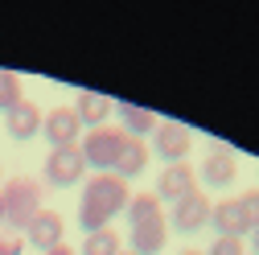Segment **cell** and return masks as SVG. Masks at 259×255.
<instances>
[{
  "label": "cell",
  "instance_id": "603a6c76",
  "mask_svg": "<svg viewBox=\"0 0 259 255\" xmlns=\"http://www.w3.org/2000/svg\"><path fill=\"white\" fill-rule=\"evenodd\" d=\"M46 255H74V247H66V243H62V247H54V251H46Z\"/></svg>",
  "mask_w": 259,
  "mask_h": 255
},
{
  "label": "cell",
  "instance_id": "277c9868",
  "mask_svg": "<svg viewBox=\"0 0 259 255\" xmlns=\"http://www.w3.org/2000/svg\"><path fill=\"white\" fill-rule=\"evenodd\" d=\"M210 210H214V202L206 198V189L198 185L193 194H185L181 202H173L165 218H169V227H173V231H181V235H198L206 222H210Z\"/></svg>",
  "mask_w": 259,
  "mask_h": 255
},
{
  "label": "cell",
  "instance_id": "9c48e42d",
  "mask_svg": "<svg viewBox=\"0 0 259 255\" xmlns=\"http://www.w3.org/2000/svg\"><path fill=\"white\" fill-rule=\"evenodd\" d=\"M193 189H198V173H193L185 161L181 165H165V169H160V177H156V189H152V194L160 198V202H181L185 194H193Z\"/></svg>",
  "mask_w": 259,
  "mask_h": 255
},
{
  "label": "cell",
  "instance_id": "7c38bea8",
  "mask_svg": "<svg viewBox=\"0 0 259 255\" xmlns=\"http://www.w3.org/2000/svg\"><path fill=\"white\" fill-rule=\"evenodd\" d=\"M62 235H66V222H62L58 210H41V214L25 227V239L33 243L37 251H54V247H62Z\"/></svg>",
  "mask_w": 259,
  "mask_h": 255
},
{
  "label": "cell",
  "instance_id": "d4e9b609",
  "mask_svg": "<svg viewBox=\"0 0 259 255\" xmlns=\"http://www.w3.org/2000/svg\"><path fill=\"white\" fill-rule=\"evenodd\" d=\"M181 255H206V251H193V247H189V251H181Z\"/></svg>",
  "mask_w": 259,
  "mask_h": 255
},
{
  "label": "cell",
  "instance_id": "9a60e30c",
  "mask_svg": "<svg viewBox=\"0 0 259 255\" xmlns=\"http://www.w3.org/2000/svg\"><path fill=\"white\" fill-rule=\"evenodd\" d=\"M115 111H119V119H123V132L127 136H136V140H144V136H152L156 132V115L148 111V107H140V103H115Z\"/></svg>",
  "mask_w": 259,
  "mask_h": 255
},
{
  "label": "cell",
  "instance_id": "5b68a950",
  "mask_svg": "<svg viewBox=\"0 0 259 255\" xmlns=\"http://www.w3.org/2000/svg\"><path fill=\"white\" fill-rule=\"evenodd\" d=\"M41 177H46V185H58V189H70V185H78V181L87 177V161H82L78 144H74V148H50Z\"/></svg>",
  "mask_w": 259,
  "mask_h": 255
},
{
  "label": "cell",
  "instance_id": "7402d4cb",
  "mask_svg": "<svg viewBox=\"0 0 259 255\" xmlns=\"http://www.w3.org/2000/svg\"><path fill=\"white\" fill-rule=\"evenodd\" d=\"M21 239H0V255H21Z\"/></svg>",
  "mask_w": 259,
  "mask_h": 255
},
{
  "label": "cell",
  "instance_id": "7a4b0ae2",
  "mask_svg": "<svg viewBox=\"0 0 259 255\" xmlns=\"http://www.w3.org/2000/svg\"><path fill=\"white\" fill-rule=\"evenodd\" d=\"M0 202H5V222L13 231H25L46 206H41V185L33 177H9L0 181Z\"/></svg>",
  "mask_w": 259,
  "mask_h": 255
},
{
  "label": "cell",
  "instance_id": "2e32d148",
  "mask_svg": "<svg viewBox=\"0 0 259 255\" xmlns=\"http://www.w3.org/2000/svg\"><path fill=\"white\" fill-rule=\"evenodd\" d=\"M144 165H148V144L132 136V140L123 144V152H119V161H115V169H111V173H115V177H123V181H132V177H140V173H144Z\"/></svg>",
  "mask_w": 259,
  "mask_h": 255
},
{
  "label": "cell",
  "instance_id": "484cf974",
  "mask_svg": "<svg viewBox=\"0 0 259 255\" xmlns=\"http://www.w3.org/2000/svg\"><path fill=\"white\" fill-rule=\"evenodd\" d=\"M0 222H5V202H0Z\"/></svg>",
  "mask_w": 259,
  "mask_h": 255
},
{
  "label": "cell",
  "instance_id": "30bf717a",
  "mask_svg": "<svg viewBox=\"0 0 259 255\" xmlns=\"http://www.w3.org/2000/svg\"><path fill=\"white\" fill-rule=\"evenodd\" d=\"M235 173H239L235 152L231 148H210L206 161H202V169H198V181L206 189H226V185H235Z\"/></svg>",
  "mask_w": 259,
  "mask_h": 255
},
{
  "label": "cell",
  "instance_id": "3957f363",
  "mask_svg": "<svg viewBox=\"0 0 259 255\" xmlns=\"http://www.w3.org/2000/svg\"><path fill=\"white\" fill-rule=\"evenodd\" d=\"M127 140H132V136H127L123 128H111V123H103V128H91V132L78 140V152H82L87 169H95V173H111Z\"/></svg>",
  "mask_w": 259,
  "mask_h": 255
},
{
  "label": "cell",
  "instance_id": "8992f818",
  "mask_svg": "<svg viewBox=\"0 0 259 255\" xmlns=\"http://www.w3.org/2000/svg\"><path fill=\"white\" fill-rule=\"evenodd\" d=\"M193 148V132L185 123H173V119H160L156 132H152V152L160 156L165 165H181Z\"/></svg>",
  "mask_w": 259,
  "mask_h": 255
},
{
  "label": "cell",
  "instance_id": "ba28073f",
  "mask_svg": "<svg viewBox=\"0 0 259 255\" xmlns=\"http://www.w3.org/2000/svg\"><path fill=\"white\" fill-rule=\"evenodd\" d=\"M169 243V218L156 214L148 222H136L132 231H127V251L132 255H160Z\"/></svg>",
  "mask_w": 259,
  "mask_h": 255
},
{
  "label": "cell",
  "instance_id": "6da1fadb",
  "mask_svg": "<svg viewBox=\"0 0 259 255\" xmlns=\"http://www.w3.org/2000/svg\"><path fill=\"white\" fill-rule=\"evenodd\" d=\"M127 202H132V189H127L123 177H115V173H95V177H87L82 202H78V227H82L87 235L107 231L111 218L127 210Z\"/></svg>",
  "mask_w": 259,
  "mask_h": 255
},
{
  "label": "cell",
  "instance_id": "e0dca14e",
  "mask_svg": "<svg viewBox=\"0 0 259 255\" xmlns=\"http://www.w3.org/2000/svg\"><path fill=\"white\" fill-rule=\"evenodd\" d=\"M127 222H148V218H156V214H165V206H160V198L156 194H148V189H140V194H132V202H127Z\"/></svg>",
  "mask_w": 259,
  "mask_h": 255
},
{
  "label": "cell",
  "instance_id": "d6986e66",
  "mask_svg": "<svg viewBox=\"0 0 259 255\" xmlns=\"http://www.w3.org/2000/svg\"><path fill=\"white\" fill-rule=\"evenodd\" d=\"M17 103H25V95H21V78L13 70H0V111H13Z\"/></svg>",
  "mask_w": 259,
  "mask_h": 255
},
{
  "label": "cell",
  "instance_id": "ffe728a7",
  "mask_svg": "<svg viewBox=\"0 0 259 255\" xmlns=\"http://www.w3.org/2000/svg\"><path fill=\"white\" fill-rule=\"evenodd\" d=\"M239 206H243L247 227L255 231V227H259V189H247V194H239Z\"/></svg>",
  "mask_w": 259,
  "mask_h": 255
},
{
  "label": "cell",
  "instance_id": "4316f807",
  "mask_svg": "<svg viewBox=\"0 0 259 255\" xmlns=\"http://www.w3.org/2000/svg\"><path fill=\"white\" fill-rule=\"evenodd\" d=\"M119 255H132V251H119Z\"/></svg>",
  "mask_w": 259,
  "mask_h": 255
},
{
  "label": "cell",
  "instance_id": "44dd1931",
  "mask_svg": "<svg viewBox=\"0 0 259 255\" xmlns=\"http://www.w3.org/2000/svg\"><path fill=\"white\" fill-rule=\"evenodd\" d=\"M206 255H247V251H243V239H214Z\"/></svg>",
  "mask_w": 259,
  "mask_h": 255
},
{
  "label": "cell",
  "instance_id": "cb8c5ba5",
  "mask_svg": "<svg viewBox=\"0 0 259 255\" xmlns=\"http://www.w3.org/2000/svg\"><path fill=\"white\" fill-rule=\"evenodd\" d=\"M251 255H259V227L251 231Z\"/></svg>",
  "mask_w": 259,
  "mask_h": 255
},
{
  "label": "cell",
  "instance_id": "8fae6325",
  "mask_svg": "<svg viewBox=\"0 0 259 255\" xmlns=\"http://www.w3.org/2000/svg\"><path fill=\"white\" fill-rule=\"evenodd\" d=\"M210 227L218 231V239H247V235H251V227H247V218H243L239 198L214 202V210H210Z\"/></svg>",
  "mask_w": 259,
  "mask_h": 255
},
{
  "label": "cell",
  "instance_id": "4fadbf2b",
  "mask_svg": "<svg viewBox=\"0 0 259 255\" xmlns=\"http://www.w3.org/2000/svg\"><path fill=\"white\" fill-rule=\"evenodd\" d=\"M5 128H9V136L13 140H33L37 132H41V107L37 103H17L9 115H5Z\"/></svg>",
  "mask_w": 259,
  "mask_h": 255
},
{
  "label": "cell",
  "instance_id": "ac0fdd59",
  "mask_svg": "<svg viewBox=\"0 0 259 255\" xmlns=\"http://www.w3.org/2000/svg\"><path fill=\"white\" fill-rule=\"evenodd\" d=\"M119 243H123V239H119V235L107 227V231H95V235H87L78 255H119V251H123Z\"/></svg>",
  "mask_w": 259,
  "mask_h": 255
},
{
  "label": "cell",
  "instance_id": "5bb4252c",
  "mask_svg": "<svg viewBox=\"0 0 259 255\" xmlns=\"http://www.w3.org/2000/svg\"><path fill=\"white\" fill-rule=\"evenodd\" d=\"M111 111H115V103L107 99V95H99V91H78V99H74V115H78V123L103 128Z\"/></svg>",
  "mask_w": 259,
  "mask_h": 255
},
{
  "label": "cell",
  "instance_id": "52a82bcc",
  "mask_svg": "<svg viewBox=\"0 0 259 255\" xmlns=\"http://www.w3.org/2000/svg\"><path fill=\"white\" fill-rule=\"evenodd\" d=\"M41 136L50 140V148H74V140L82 136V123H78L74 107H50L41 115Z\"/></svg>",
  "mask_w": 259,
  "mask_h": 255
}]
</instances>
